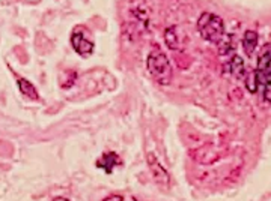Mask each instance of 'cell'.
<instances>
[{
    "label": "cell",
    "instance_id": "cell-11",
    "mask_svg": "<svg viewBox=\"0 0 271 201\" xmlns=\"http://www.w3.org/2000/svg\"><path fill=\"white\" fill-rule=\"evenodd\" d=\"M77 80V72L73 71V69H68L66 72H63L59 78V84L62 89H70L74 86V83Z\"/></svg>",
    "mask_w": 271,
    "mask_h": 201
},
{
    "label": "cell",
    "instance_id": "cell-6",
    "mask_svg": "<svg viewBox=\"0 0 271 201\" xmlns=\"http://www.w3.org/2000/svg\"><path fill=\"white\" fill-rule=\"evenodd\" d=\"M118 165H122V159L115 152H107L96 161V167L103 168L107 174H110L113 171V168L118 167Z\"/></svg>",
    "mask_w": 271,
    "mask_h": 201
},
{
    "label": "cell",
    "instance_id": "cell-14",
    "mask_svg": "<svg viewBox=\"0 0 271 201\" xmlns=\"http://www.w3.org/2000/svg\"><path fill=\"white\" fill-rule=\"evenodd\" d=\"M53 201H70V200H66V198H63V197H57V198H54Z\"/></svg>",
    "mask_w": 271,
    "mask_h": 201
},
{
    "label": "cell",
    "instance_id": "cell-1",
    "mask_svg": "<svg viewBox=\"0 0 271 201\" xmlns=\"http://www.w3.org/2000/svg\"><path fill=\"white\" fill-rule=\"evenodd\" d=\"M146 65H148L149 75L158 84L166 86L172 81V65H171L167 56L158 47L151 50Z\"/></svg>",
    "mask_w": 271,
    "mask_h": 201
},
{
    "label": "cell",
    "instance_id": "cell-4",
    "mask_svg": "<svg viewBox=\"0 0 271 201\" xmlns=\"http://www.w3.org/2000/svg\"><path fill=\"white\" fill-rule=\"evenodd\" d=\"M146 161H148V167H149V170H151V174H152L154 182H155L158 186H161V188H169V185H171L169 173H167L166 168L160 164V161L155 158V155H154V153H148Z\"/></svg>",
    "mask_w": 271,
    "mask_h": 201
},
{
    "label": "cell",
    "instance_id": "cell-3",
    "mask_svg": "<svg viewBox=\"0 0 271 201\" xmlns=\"http://www.w3.org/2000/svg\"><path fill=\"white\" fill-rule=\"evenodd\" d=\"M256 81L258 87L259 84H264L271 80V44H265L261 48L259 57H258V68H256Z\"/></svg>",
    "mask_w": 271,
    "mask_h": 201
},
{
    "label": "cell",
    "instance_id": "cell-9",
    "mask_svg": "<svg viewBox=\"0 0 271 201\" xmlns=\"http://www.w3.org/2000/svg\"><path fill=\"white\" fill-rule=\"evenodd\" d=\"M256 45H258V33L255 30H247L244 33V38H243V48H244V51L250 56L255 51Z\"/></svg>",
    "mask_w": 271,
    "mask_h": 201
},
{
    "label": "cell",
    "instance_id": "cell-13",
    "mask_svg": "<svg viewBox=\"0 0 271 201\" xmlns=\"http://www.w3.org/2000/svg\"><path fill=\"white\" fill-rule=\"evenodd\" d=\"M103 201H124V198H122L121 195H109V197H106Z\"/></svg>",
    "mask_w": 271,
    "mask_h": 201
},
{
    "label": "cell",
    "instance_id": "cell-10",
    "mask_svg": "<svg viewBox=\"0 0 271 201\" xmlns=\"http://www.w3.org/2000/svg\"><path fill=\"white\" fill-rule=\"evenodd\" d=\"M230 72L232 75H235L238 80H241L246 74V66H244V62L240 56H233L232 60H230Z\"/></svg>",
    "mask_w": 271,
    "mask_h": 201
},
{
    "label": "cell",
    "instance_id": "cell-8",
    "mask_svg": "<svg viewBox=\"0 0 271 201\" xmlns=\"http://www.w3.org/2000/svg\"><path fill=\"white\" fill-rule=\"evenodd\" d=\"M164 39L166 44L171 50H181L182 48V42L180 38V32H178V27H169L164 33Z\"/></svg>",
    "mask_w": 271,
    "mask_h": 201
},
{
    "label": "cell",
    "instance_id": "cell-12",
    "mask_svg": "<svg viewBox=\"0 0 271 201\" xmlns=\"http://www.w3.org/2000/svg\"><path fill=\"white\" fill-rule=\"evenodd\" d=\"M264 99L267 102H271V80L267 81L264 86Z\"/></svg>",
    "mask_w": 271,
    "mask_h": 201
},
{
    "label": "cell",
    "instance_id": "cell-5",
    "mask_svg": "<svg viewBox=\"0 0 271 201\" xmlns=\"http://www.w3.org/2000/svg\"><path fill=\"white\" fill-rule=\"evenodd\" d=\"M71 44L73 48L80 54V56H89L93 51V42L86 36L85 27H76L73 35H71Z\"/></svg>",
    "mask_w": 271,
    "mask_h": 201
},
{
    "label": "cell",
    "instance_id": "cell-7",
    "mask_svg": "<svg viewBox=\"0 0 271 201\" xmlns=\"http://www.w3.org/2000/svg\"><path fill=\"white\" fill-rule=\"evenodd\" d=\"M17 84H18L20 92H21L24 96H27V98H30V99H33V101H38V99H40V95H38L35 86H33L30 81H27L26 78H23V77L18 75V77H17Z\"/></svg>",
    "mask_w": 271,
    "mask_h": 201
},
{
    "label": "cell",
    "instance_id": "cell-2",
    "mask_svg": "<svg viewBox=\"0 0 271 201\" xmlns=\"http://www.w3.org/2000/svg\"><path fill=\"white\" fill-rule=\"evenodd\" d=\"M197 32L208 42H220L225 36V23L222 17L211 12H204L197 20Z\"/></svg>",
    "mask_w": 271,
    "mask_h": 201
}]
</instances>
